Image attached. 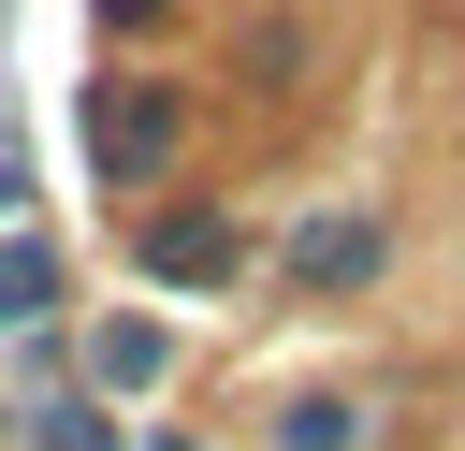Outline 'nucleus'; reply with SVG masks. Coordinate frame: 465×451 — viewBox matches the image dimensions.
Returning a JSON list of instances; mask_svg holds the SVG:
<instances>
[{"label": "nucleus", "mask_w": 465, "mask_h": 451, "mask_svg": "<svg viewBox=\"0 0 465 451\" xmlns=\"http://www.w3.org/2000/svg\"><path fill=\"white\" fill-rule=\"evenodd\" d=\"M160 276H232V233L218 218H160Z\"/></svg>", "instance_id": "2"}, {"label": "nucleus", "mask_w": 465, "mask_h": 451, "mask_svg": "<svg viewBox=\"0 0 465 451\" xmlns=\"http://www.w3.org/2000/svg\"><path fill=\"white\" fill-rule=\"evenodd\" d=\"M0 189H15V175H0Z\"/></svg>", "instance_id": "3"}, {"label": "nucleus", "mask_w": 465, "mask_h": 451, "mask_svg": "<svg viewBox=\"0 0 465 451\" xmlns=\"http://www.w3.org/2000/svg\"><path fill=\"white\" fill-rule=\"evenodd\" d=\"M160 145H174V102H102V160L116 175H145Z\"/></svg>", "instance_id": "1"}]
</instances>
